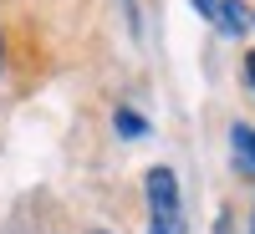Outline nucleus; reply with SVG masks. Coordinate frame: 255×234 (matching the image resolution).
Here are the masks:
<instances>
[{"label":"nucleus","instance_id":"obj_1","mask_svg":"<svg viewBox=\"0 0 255 234\" xmlns=\"http://www.w3.org/2000/svg\"><path fill=\"white\" fill-rule=\"evenodd\" d=\"M148 234H184L174 168H153V173H148Z\"/></svg>","mask_w":255,"mask_h":234},{"label":"nucleus","instance_id":"obj_2","mask_svg":"<svg viewBox=\"0 0 255 234\" xmlns=\"http://www.w3.org/2000/svg\"><path fill=\"white\" fill-rule=\"evenodd\" d=\"M215 20H220V31H230V36H240V31L250 26V10L240 5V0H220V10H215Z\"/></svg>","mask_w":255,"mask_h":234},{"label":"nucleus","instance_id":"obj_3","mask_svg":"<svg viewBox=\"0 0 255 234\" xmlns=\"http://www.w3.org/2000/svg\"><path fill=\"white\" fill-rule=\"evenodd\" d=\"M118 133H128V138H143V133H148V122H143L138 112H118Z\"/></svg>","mask_w":255,"mask_h":234},{"label":"nucleus","instance_id":"obj_4","mask_svg":"<svg viewBox=\"0 0 255 234\" xmlns=\"http://www.w3.org/2000/svg\"><path fill=\"white\" fill-rule=\"evenodd\" d=\"M194 5H199V15H209V20H215V10H220V0H194Z\"/></svg>","mask_w":255,"mask_h":234},{"label":"nucleus","instance_id":"obj_5","mask_svg":"<svg viewBox=\"0 0 255 234\" xmlns=\"http://www.w3.org/2000/svg\"><path fill=\"white\" fill-rule=\"evenodd\" d=\"M245 72H250V87H255V51L245 56Z\"/></svg>","mask_w":255,"mask_h":234},{"label":"nucleus","instance_id":"obj_6","mask_svg":"<svg viewBox=\"0 0 255 234\" xmlns=\"http://www.w3.org/2000/svg\"><path fill=\"white\" fill-rule=\"evenodd\" d=\"M92 234H108V229H92Z\"/></svg>","mask_w":255,"mask_h":234}]
</instances>
